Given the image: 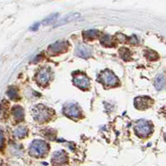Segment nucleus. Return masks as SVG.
I'll list each match as a JSON object with an SVG mask.
<instances>
[{
	"instance_id": "nucleus-1",
	"label": "nucleus",
	"mask_w": 166,
	"mask_h": 166,
	"mask_svg": "<svg viewBox=\"0 0 166 166\" xmlns=\"http://www.w3.org/2000/svg\"><path fill=\"white\" fill-rule=\"evenodd\" d=\"M53 112L49 108L46 107L42 105H38L32 110V115L38 122H45L52 117Z\"/></svg>"
},
{
	"instance_id": "nucleus-3",
	"label": "nucleus",
	"mask_w": 166,
	"mask_h": 166,
	"mask_svg": "<svg viewBox=\"0 0 166 166\" xmlns=\"http://www.w3.org/2000/svg\"><path fill=\"white\" fill-rule=\"evenodd\" d=\"M135 130L139 136L145 137L152 132V124L145 120H140L135 124Z\"/></svg>"
},
{
	"instance_id": "nucleus-8",
	"label": "nucleus",
	"mask_w": 166,
	"mask_h": 166,
	"mask_svg": "<svg viewBox=\"0 0 166 166\" xmlns=\"http://www.w3.org/2000/svg\"><path fill=\"white\" fill-rule=\"evenodd\" d=\"M67 46L68 43L66 41H58L56 42L49 47V52L52 54H57V53H62L67 50Z\"/></svg>"
},
{
	"instance_id": "nucleus-7",
	"label": "nucleus",
	"mask_w": 166,
	"mask_h": 166,
	"mask_svg": "<svg viewBox=\"0 0 166 166\" xmlns=\"http://www.w3.org/2000/svg\"><path fill=\"white\" fill-rule=\"evenodd\" d=\"M51 78V72H50V69L44 67L42 69L40 70V72L37 74L36 76V80L39 85L42 86H45L48 83L49 80Z\"/></svg>"
},
{
	"instance_id": "nucleus-13",
	"label": "nucleus",
	"mask_w": 166,
	"mask_h": 166,
	"mask_svg": "<svg viewBox=\"0 0 166 166\" xmlns=\"http://www.w3.org/2000/svg\"><path fill=\"white\" fill-rule=\"evenodd\" d=\"M12 112H13L14 117L17 121H22L23 119V117H24V111H23V109L20 106H15L13 108Z\"/></svg>"
},
{
	"instance_id": "nucleus-12",
	"label": "nucleus",
	"mask_w": 166,
	"mask_h": 166,
	"mask_svg": "<svg viewBox=\"0 0 166 166\" xmlns=\"http://www.w3.org/2000/svg\"><path fill=\"white\" fill-rule=\"evenodd\" d=\"M81 16V14H77V13H74V14H68L67 16H65L64 17H62L61 20L58 21V23H57V25H62L65 24V23H70L72 21L76 20V18H78Z\"/></svg>"
},
{
	"instance_id": "nucleus-16",
	"label": "nucleus",
	"mask_w": 166,
	"mask_h": 166,
	"mask_svg": "<svg viewBox=\"0 0 166 166\" xmlns=\"http://www.w3.org/2000/svg\"><path fill=\"white\" fill-rule=\"evenodd\" d=\"M27 133H28V130L24 126H19V127H17L14 132V135L16 137H17V138H23V137L26 136Z\"/></svg>"
},
{
	"instance_id": "nucleus-17",
	"label": "nucleus",
	"mask_w": 166,
	"mask_h": 166,
	"mask_svg": "<svg viewBox=\"0 0 166 166\" xmlns=\"http://www.w3.org/2000/svg\"><path fill=\"white\" fill-rule=\"evenodd\" d=\"M7 95L8 96V97L10 98L11 100H17L18 98H19V96H18V91L14 87H11L8 88V90L7 91Z\"/></svg>"
},
{
	"instance_id": "nucleus-2",
	"label": "nucleus",
	"mask_w": 166,
	"mask_h": 166,
	"mask_svg": "<svg viewBox=\"0 0 166 166\" xmlns=\"http://www.w3.org/2000/svg\"><path fill=\"white\" fill-rule=\"evenodd\" d=\"M48 145L43 140H35L32 142L30 145L29 152L30 155L36 157H41L45 155L46 153L48 151Z\"/></svg>"
},
{
	"instance_id": "nucleus-9",
	"label": "nucleus",
	"mask_w": 166,
	"mask_h": 166,
	"mask_svg": "<svg viewBox=\"0 0 166 166\" xmlns=\"http://www.w3.org/2000/svg\"><path fill=\"white\" fill-rule=\"evenodd\" d=\"M76 54L80 57L88 58L91 55V50L88 46H86L85 44H79L76 47Z\"/></svg>"
},
{
	"instance_id": "nucleus-11",
	"label": "nucleus",
	"mask_w": 166,
	"mask_h": 166,
	"mask_svg": "<svg viewBox=\"0 0 166 166\" xmlns=\"http://www.w3.org/2000/svg\"><path fill=\"white\" fill-rule=\"evenodd\" d=\"M52 161L55 164H63L66 161V155L64 151H57L52 155Z\"/></svg>"
},
{
	"instance_id": "nucleus-15",
	"label": "nucleus",
	"mask_w": 166,
	"mask_h": 166,
	"mask_svg": "<svg viewBox=\"0 0 166 166\" xmlns=\"http://www.w3.org/2000/svg\"><path fill=\"white\" fill-rule=\"evenodd\" d=\"M100 35V32L97 31L96 29H91L83 32L84 38L88 39V40H92L94 38H97Z\"/></svg>"
},
{
	"instance_id": "nucleus-20",
	"label": "nucleus",
	"mask_w": 166,
	"mask_h": 166,
	"mask_svg": "<svg viewBox=\"0 0 166 166\" xmlns=\"http://www.w3.org/2000/svg\"><path fill=\"white\" fill-rule=\"evenodd\" d=\"M149 53H146L145 54V56H148V55H150V57H148V58L149 59V60H155V59L158 58V55L156 54V52H153V51H149Z\"/></svg>"
},
{
	"instance_id": "nucleus-19",
	"label": "nucleus",
	"mask_w": 166,
	"mask_h": 166,
	"mask_svg": "<svg viewBox=\"0 0 166 166\" xmlns=\"http://www.w3.org/2000/svg\"><path fill=\"white\" fill-rule=\"evenodd\" d=\"M100 42L105 46H111L113 43V38L110 35H104L100 39Z\"/></svg>"
},
{
	"instance_id": "nucleus-10",
	"label": "nucleus",
	"mask_w": 166,
	"mask_h": 166,
	"mask_svg": "<svg viewBox=\"0 0 166 166\" xmlns=\"http://www.w3.org/2000/svg\"><path fill=\"white\" fill-rule=\"evenodd\" d=\"M151 103H152L151 99L145 97H137L135 100V107L137 109H140V110H144L145 108L149 107Z\"/></svg>"
},
{
	"instance_id": "nucleus-18",
	"label": "nucleus",
	"mask_w": 166,
	"mask_h": 166,
	"mask_svg": "<svg viewBox=\"0 0 166 166\" xmlns=\"http://www.w3.org/2000/svg\"><path fill=\"white\" fill-rule=\"evenodd\" d=\"M59 14H52L50 15L49 17H48L47 18H45L43 22H42V24L43 25H50L53 23L58 17Z\"/></svg>"
},
{
	"instance_id": "nucleus-4",
	"label": "nucleus",
	"mask_w": 166,
	"mask_h": 166,
	"mask_svg": "<svg viewBox=\"0 0 166 166\" xmlns=\"http://www.w3.org/2000/svg\"><path fill=\"white\" fill-rule=\"evenodd\" d=\"M99 79L101 82H103L107 87H114L119 84L117 76L109 70H105L100 73Z\"/></svg>"
},
{
	"instance_id": "nucleus-14",
	"label": "nucleus",
	"mask_w": 166,
	"mask_h": 166,
	"mask_svg": "<svg viewBox=\"0 0 166 166\" xmlns=\"http://www.w3.org/2000/svg\"><path fill=\"white\" fill-rule=\"evenodd\" d=\"M164 82H165V79H164V75L161 73L157 76L155 81V87L158 91H160L164 89Z\"/></svg>"
},
{
	"instance_id": "nucleus-6",
	"label": "nucleus",
	"mask_w": 166,
	"mask_h": 166,
	"mask_svg": "<svg viewBox=\"0 0 166 166\" xmlns=\"http://www.w3.org/2000/svg\"><path fill=\"white\" fill-rule=\"evenodd\" d=\"M63 111H64V114L66 115V116L72 118V119H77L81 115L80 109L77 107L76 105L73 103L66 104V106H64Z\"/></svg>"
},
{
	"instance_id": "nucleus-5",
	"label": "nucleus",
	"mask_w": 166,
	"mask_h": 166,
	"mask_svg": "<svg viewBox=\"0 0 166 166\" xmlns=\"http://www.w3.org/2000/svg\"><path fill=\"white\" fill-rule=\"evenodd\" d=\"M73 83L75 86L82 90H86L90 87L89 78L83 73H76L73 76Z\"/></svg>"
},
{
	"instance_id": "nucleus-21",
	"label": "nucleus",
	"mask_w": 166,
	"mask_h": 166,
	"mask_svg": "<svg viewBox=\"0 0 166 166\" xmlns=\"http://www.w3.org/2000/svg\"><path fill=\"white\" fill-rule=\"evenodd\" d=\"M4 135H3V133H2V131H1V130H0V149H3V147H4Z\"/></svg>"
}]
</instances>
